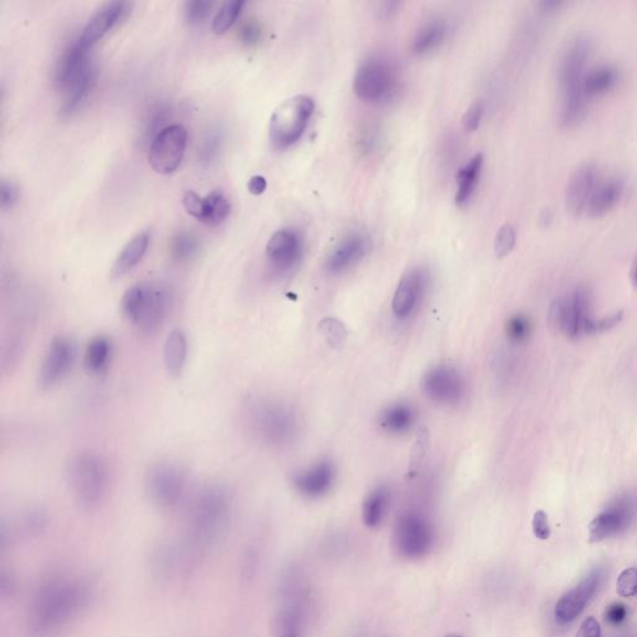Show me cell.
<instances>
[{
  "instance_id": "obj_20",
  "label": "cell",
  "mask_w": 637,
  "mask_h": 637,
  "mask_svg": "<svg viewBox=\"0 0 637 637\" xmlns=\"http://www.w3.org/2000/svg\"><path fill=\"white\" fill-rule=\"evenodd\" d=\"M131 6L133 5L125 2H112L101 6L86 23L79 39L85 46L91 48L100 39H102L113 27L126 18L127 14L131 12Z\"/></svg>"
},
{
  "instance_id": "obj_50",
  "label": "cell",
  "mask_w": 637,
  "mask_h": 637,
  "mask_svg": "<svg viewBox=\"0 0 637 637\" xmlns=\"http://www.w3.org/2000/svg\"><path fill=\"white\" fill-rule=\"evenodd\" d=\"M482 115H483V108L480 102L473 103L466 115L463 116V127L467 133H473L480 126Z\"/></svg>"
},
{
  "instance_id": "obj_53",
  "label": "cell",
  "mask_w": 637,
  "mask_h": 637,
  "mask_svg": "<svg viewBox=\"0 0 637 637\" xmlns=\"http://www.w3.org/2000/svg\"><path fill=\"white\" fill-rule=\"evenodd\" d=\"M575 637H601V628L595 618L585 619Z\"/></svg>"
},
{
  "instance_id": "obj_31",
  "label": "cell",
  "mask_w": 637,
  "mask_h": 637,
  "mask_svg": "<svg viewBox=\"0 0 637 637\" xmlns=\"http://www.w3.org/2000/svg\"><path fill=\"white\" fill-rule=\"evenodd\" d=\"M416 413L411 405L396 404L385 409L380 418V425L387 432L402 435L411 430Z\"/></svg>"
},
{
  "instance_id": "obj_37",
  "label": "cell",
  "mask_w": 637,
  "mask_h": 637,
  "mask_svg": "<svg viewBox=\"0 0 637 637\" xmlns=\"http://www.w3.org/2000/svg\"><path fill=\"white\" fill-rule=\"evenodd\" d=\"M199 250V240L192 232L175 234L171 242V257L178 263H186L194 260Z\"/></svg>"
},
{
  "instance_id": "obj_39",
  "label": "cell",
  "mask_w": 637,
  "mask_h": 637,
  "mask_svg": "<svg viewBox=\"0 0 637 637\" xmlns=\"http://www.w3.org/2000/svg\"><path fill=\"white\" fill-rule=\"evenodd\" d=\"M246 3L239 2V0H233V2H227L225 5L220 6L218 12H217L215 19H213L212 30L216 34H225L228 32L233 24L237 22L240 13Z\"/></svg>"
},
{
  "instance_id": "obj_6",
  "label": "cell",
  "mask_w": 637,
  "mask_h": 637,
  "mask_svg": "<svg viewBox=\"0 0 637 637\" xmlns=\"http://www.w3.org/2000/svg\"><path fill=\"white\" fill-rule=\"evenodd\" d=\"M591 292L587 287L574 289L569 295L557 298L550 305L547 324L554 332L570 340L592 335Z\"/></svg>"
},
{
  "instance_id": "obj_15",
  "label": "cell",
  "mask_w": 637,
  "mask_h": 637,
  "mask_svg": "<svg viewBox=\"0 0 637 637\" xmlns=\"http://www.w3.org/2000/svg\"><path fill=\"white\" fill-rule=\"evenodd\" d=\"M637 495L628 494L620 497L608 511L592 519L589 525V542L599 543L614 536L635 518Z\"/></svg>"
},
{
  "instance_id": "obj_2",
  "label": "cell",
  "mask_w": 637,
  "mask_h": 637,
  "mask_svg": "<svg viewBox=\"0 0 637 637\" xmlns=\"http://www.w3.org/2000/svg\"><path fill=\"white\" fill-rule=\"evenodd\" d=\"M232 501L219 484H206L189 498L186 509V547L182 559L189 561L212 547L228 526Z\"/></svg>"
},
{
  "instance_id": "obj_18",
  "label": "cell",
  "mask_w": 637,
  "mask_h": 637,
  "mask_svg": "<svg viewBox=\"0 0 637 637\" xmlns=\"http://www.w3.org/2000/svg\"><path fill=\"white\" fill-rule=\"evenodd\" d=\"M422 390L432 401L454 404L463 395L464 384L461 375L449 366L432 368L422 378Z\"/></svg>"
},
{
  "instance_id": "obj_13",
  "label": "cell",
  "mask_w": 637,
  "mask_h": 637,
  "mask_svg": "<svg viewBox=\"0 0 637 637\" xmlns=\"http://www.w3.org/2000/svg\"><path fill=\"white\" fill-rule=\"evenodd\" d=\"M75 357H77V346L70 337H55L48 347L39 368L37 382L40 388L47 390L63 381L74 366Z\"/></svg>"
},
{
  "instance_id": "obj_42",
  "label": "cell",
  "mask_w": 637,
  "mask_h": 637,
  "mask_svg": "<svg viewBox=\"0 0 637 637\" xmlns=\"http://www.w3.org/2000/svg\"><path fill=\"white\" fill-rule=\"evenodd\" d=\"M215 8V3L207 2V0H192V2L185 3V16L186 20L192 26H199L205 23L212 14Z\"/></svg>"
},
{
  "instance_id": "obj_21",
  "label": "cell",
  "mask_w": 637,
  "mask_h": 637,
  "mask_svg": "<svg viewBox=\"0 0 637 637\" xmlns=\"http://www.w3.org/2000/svg\"><path fill=\"white\" fill-rule=\"evenodd\" d=\"M599 581V574L589 575L578 587L571 589L559 599L554 611L557 624H568L583 612L585 606L597 591Z\"/></svg>"
},
{
  "instance_id": "obj_10",
  "label": "cell",
  "mask_w": 637,
  "mask_h": 637,
  "mask_svg": "<svg viewBox=\"0 0 637 637\" xmlns=\"http://www.w3.org/2000/svg\"><path fill=\"white\" fill-rule=\"evenodd\" d=\"M395 547L399 556L419 559L431 552L435 533L431 523L418 513H408L398 519L395 528Z\"/></svg>"
},
{
  "instance_id": "obj_22",
  "label": "cell",
  "mask_w": 637,
  "mask_h": 637,
  "mask_svg": "<svg viewBox=\"0 0 637 637\" xmlns=\"http://www.w3.org/2000/svg\"><path fill=\"white\" fill-rule=\"evenodd\" d=\"M368 249H370V240L366 236L361 233L350 234L332 251L326 260V270L333 274L342 273L363 260Z\"/></svg>"
},
{
  "instance_id": "obj_58",
  "label": "cell",
  "mask_w": 637,
  "mask_h": 637,
  "mask_svg": "<svg viewBox=\"0 0 637 637\" xmlns=\"http://www.w3.org/2000/svg\"><path fill=\"white\" fill-rule=\"evenodd\" d=\"M444 637H463V636L457 635V633H451V635H447V636H444Z\"/></svg>"
},
{
  "instance_id": "obj_23",
  "label": "cell",
  "mask_w": 637,
  "mask_h": 637,
  "mask_svg": "<svg viewBox=\"0 0 637 637\" xmlns=\"http://www.w3.org/2000/svg\"><path fill=\"white\" fill-rule=\"evenodd\" d=\"M426 275L422 271L413 270L402 277L394 299H392V312L399 319L408 318L416 308L425 289Z\"/></svg>"
},
{
  "instance_id": "obj_11",
  "label": "cell",
  "mask_w": 637,
  "mask_h": 637,
  "mask_svg": "<svg viewBox=\"0 0 637 637\" xmlns=\"http://www.w3.org/2000/svg\"><path fill=\"white\" fill-rule=\"evenodd\" d=\"M186 147H187V131L185 127L168 126L150 144L148 162L157 174H172L180 166Z\"/></svg>"
},
{
  "instance_id": "obj_14",
  "label": "cell",
  "mask_w": 637,
  "mask_h": 637,
  "mask_svg": "<svg viewBox=\"0 0 637 637\" xmlns=\"http://www.w3.org/2000/svg\"><path fill=\"white\" fill-rule=\"evenodd\" d=\"M599 182H600V174H599L598 165L594 162H584L570 175L564 201H566L567 211L574 218H579L587 213L589 201Z\"/></svg>"
},
{
  "instance_id": "obj_54",
  "label": "cell",
  "mask_w": 637,
  "mask_h": 637,
  "mask_svg": "<svg viewBox=\"0 0 637 637\" xmlns=\"http://www.w3.org/2000/svg\"><path fill=\"white\" fill-rule=\"evenodd\" d=\"M265 188H267V181L263 175H253L248 182V189L251 195L260 196L263 194Z\"/></svg>"
},
{
  "instance_id": "obj_5",
  "label": "cell",
  "mask_w": 637,
  "mask_h": 637,
  "mask_svg": "<svg viewBox=\"0 0 637 637\" xmlns=\"http://www.w3.org/2000/svg\"><path fill=\"white\" fill-rule=\"evenodd\" d=\"M306 616V592L295 569L281 578L274 614V637H303Z\"/></svg>"
},
{
  "instance_id": "obj_34",
  "label": "cell",
  "mask_w": 637,
  "mask_h": 637,
  "mask_svg": "<svg viewBox=\"0 0 637 637\" xmlns=\"http://www.w3.org/2000/svg\"><path fill=\"white\" fill-rule=\"evenodd\" d=\"M482 166H483V156L477 154L466 166L461 168L457 175L458 191L456 195L457 205H464L471 198L474 188L480 180Z\"/></svg>"
},
{
  "instance_id": "obj_49",
  "label": "cell",
  "mask_w": 637,
  "mask_h": 637,
  "mask_svg": "<svg viewBox=\"0 0 637 637\" xmlns=\"http://www.w3.org/2000/svg\"><path fill=\"white\" fill-rule=\"evenodd\" d=\"M184 207L188 215L201 220L203 216V197L194 191L186 192L184 196Z\"/></svg>"
},
{
  "instance_id": "obj_3",
  "label": "cell",
  "mask_w": 637,
  "mask_h": 637,
  "mask_svg": "<svg viewBox=\"0 0 637 637\" xmlns=\"http://www.w3.org/2000/svg\"><path fill=\"white\" fill-rule=\"evenodd\" d=\"M72 497L84 511H94L108 497L111 474L105 458L94 452L74 454L65 466Z\"/></svg>"
},
{
  "instance_id": "obj_45",
  "label": "cell",
  "mask_w": 637,
  "mask_h": 637,
  "mask_svg": "<svg viewBox=\"0 0 637 637\" xmlns=\"http://www.w3.org/2000/svg\"><path fill=\"white\" fill-rule=\"evenodd\" d=\"M616 591L619 597L632 598L637 595V568H628L619 575L616 580Z\"/></svg>"
},
{
  "instance_id": "obj_19",
  "label": "cell",
  "mask_w": 637,
  "mask_h": 637,
  "mask_svg": "<svg viewBox=\"0 0 637 637\" xmlns=\"http://www.w3.org/2000/svg\"><path fill=\"white\" fill-rule=\"evenodd\" d=\"M90 49V47L85 46L80 39H77L63 51L55 69V85L58 90L67 91L72 82L77 81L94 63Z\"/></svg>"
},
{
  "instance_id": "obj_35",
  "label": "cell",
  "mask_w": 637,
  "mask_h": 637,
  "mask_svg": "<svg viewBox=\"0 0 637 637\" xmlns=\"http://www.w3.org/2000/svg\"><path fill=\"white\" fill-rule=\"evenodd\" d=\"M172 117V110L166 103H157L153 106L144 117L143 129L140 131L141 141L144 144L153 143L158 135L167 129L168 120Z\"/></svg>"
},
{
  "instance_id": "obj_51",
  "label": "cell",
  "mask_w": 637,
  "mask_h": 637,
  "mask_svg": "<svg viewBox=\"0 0 637 637\" xmlns=\"http://www.w3.org/2000/svg\"><path fill=\"white\" fill-rule=\"evenodd\" d=\"M19 191L16 185L12 181H2V208L10 209L18 202Z\"/></svg>"
},
{
  "instance_id": "obj_1",
  "label": "cell",
  "mask_w": 637,
  "mask_h": 637,
  "mask_svg": "<svg viewBox=\"0 0 637 637\" xmlns=\"http://www.w3.org/2000/svg\"><path fill=\"white\" fill-rule=\"evenodd\" d=\"M92 599L94 588L84 578H51L37 589L30 602L27 618L30 635H57L86 611Z\"/></svg>"
},
{
  "instance_id": "obj_25",
  "label": "cell",
  "mask_w": 637,
  "mask_h": 637,
  "mask_svg": "<svg viewBox=\"0 0 637 637\" xmlns=\"http://www.w3.org/2000/svg\"><path fill=\"white\" fill-rule=\"evenodd\" d=\"M624 192L625 184L621 178L610 177L608 180H600L589 201L585 215L592 218L608 215L621 201Z\"/></svg>"
},
{
  "instance_id": "obj_27",
  "label": "cell",
  "mask_w": 637,
  "mask_h": 637,
  "mask_svg": "<svg viewBox=\"0 0 637 637\" xmlns=\"http://www.w3.org/2000/svg\"><path fill=\"white\" fill-rule=\"evenodd\" d=\"M187 354V337L182 330H174L168 335L164 347V364L171 377H178L184 373Z\"/></svg>"
},
{
  "instance_id": "obj_16",
  "label": "cell",
  "mask_w": 637,
  "mask_h": 637,
  "mask_svg": "<svg viewBox=\"0 0 637 637\" xmlns=\"http://www.w3.org/2000/svg\"><path fill=\"white\" fill-rule=\"evenodd\" d=\"M171 304V294L166 285L153 281L146 283V296L143 308L133 325L141 336L151 337L156 335L162 324L166 319Z\"/></svg>"
},
{
  "instance_id": "obj_38",
  "label": "cell",
  "mask_w": 637,
  "mask_h": 637,
  "mask_svg": "<svg viewBox=\"0 0 637 637\" xmlns=\"http://www.w3.org/2000/svg\"><path fill=\"white\" fill-rule=\"evenodd\" d=\"M146 296V283L133 285L122 296V312L130 323L135 324Z\"/></svg>"
},
{
  "instance_id": "obj_40",
  "label": "cell",
  "mask_w": 637,
  "mask_h": 637,
  "mask_svg": "<svg viewBox=\"0 0 637 637\" xmlns=\"http://www.w3.org/2000/svg\"><path fill=\"white\" fill-rule=\"evenodd\" d=\"M430 447V432L426 426L419 427L418 435H416L415 442L409 453V476L413 478L419 473L426 454L429 452Z\"/></svg>"
},
{
  "instance_id": "obj_46",
  "label": "cell",
  "mask_w": 637,
  "mask_h": 637,
  "mask_svg": "<svg viewBox=\"0 0 637 637\" xmlns=\"http://www.w3.org/2000/svg\"><path fill=\"white\" fill-rule=\"evenodd\" d=\"M507 334L515 343L526 342L530 334V323L525 315L513 316L508 322Z\"/></svg>"
},
{
  "instance_id": "obj_7",
  "label": "cell",
  "mask_w": 637,
  "mask_h": 637,
  "mask_svg": "<svg viewBox=\"0 0 637 637\" xmlns=\"http://www.w3.org/2000/svg\"><path fill=\"white\" fill-rule=\"evenodd\" d=\"M315 103L306 95L285 100L271 115L270 136L277 148H287L301 140L314 113Z\"/></svg>"
},
{
  "instance_id": "obj_33",
  "label": "cell",
  "mask_w": 637,
  "mask_h": 637,
  "mask_svg": "<svg viewBox=\"0 0 637 637\" xmlns=\"http://www.w3.org/2000/svg\"><path fill=\"white\" fill-rule=\"evenodd\" d=\"M446 34L447 24L444 20L436 19L426 23L413 37V53L421 55L435 50L443 43Z\"/></svg>"
},
{
  "instance_id": "obj_17",
  "label": "cell",
  "mask_w": 637,
  "mask_h": 637,
  "mask_svg": "<svg viewBox=\"0 0 637 637\" xmlns=\"http://www.w3.org/2000/svg\"><path fill=\"white\" fill-rule=\"evenodd\" d=\"M302 239L295 230L275 232L267 246V260L275 275L288 273L302 256Z\"/></svg>"
},
{
  "instance_id": "obj_57",
  "label": "cell",
  "mask_w": 637,
  "mask_h": 637,
  "mask_svg": "<svg viewBox=\"0 0 637 637\" xmlns=\"http://www.w3.org/2000/svg\"><path fill=\"white\" fill-rule=\"evenodd\" d=\"M630 279H632V283L633 287L637 289V258L633 260L632 265V271H630Z\"/></svg>"
},
{
  "instance_id": "obj_56",
  "label": "cell",
  "mask_w": 637,
  "mask_h": 637,
  "mask_svg": "<svg viewBox=\"0 0 637 637\" xmlns=\"http://www.w3.org/2000/svg\"><path fill=\"white\" fill-rule=\"evenodd\" d=\"M561 5H563V2H560V0H544V2L539 3V5L546 12H554V10L559 9Z\"/></svg>"
},
{
  "instance_id": "obj_12",
  "label": "cell",
  "mask_w": 637,
  "mask_h": 637,
  "mask_svg": "<svg viewBox=\"0 0 637 637\" xmlns=\"http://www.w3.org/2000/svg\"><path fill=\"white\" fill-rule=\"evenodd\" d=\"M591 54V41L588 37L579 36L570 41L557 69V80L561 96L584 90V79L588 74V61Z\"/></svg>"
},
{
  "instance_id": "obj_48",
  "label": "cell",
  "mask_w": 637,
  "mask_h": 637,
  "mask_svg": "<svg viewBox=\"0 0 637 637\" xmlns=\"http://www.w3.org/2000/svg\"><path fill=\"white\" fill-rule=\"evenodd\" d=\"M622 318H624V312L620 310V312H616L614 314L604 316V318L601 319H595L594 324H592V334L609 332V330L619 325V324L622 322Z\"/></svg>"
},
{
  "instance_id": "obj_32",
  "label": "cell",
  "mask_w": 637,
  "mask_h": 637,
  "mask_svg": "<svg viewBox=\"0 0 637 637\" xmlns=\"http://www.w3.org/2000/svg\"><path fill=\"white\" fill-rule=\"evenodd\" d=\"M619 80L618 69L612 65H601L588 71L584 79V91L589 98L605 94L616 85Z\"/></svg>"
},
{
  "instance_id": "obj_24",
  "label": "cell",
  "mask_w": 637,
  "mask_h": 637,
  "mask_svg": "<svg viewBox=\"0 0 637 637\" xmlns=\"http://www.w3.org/2000/svg\"><path fill=\"white\" fill-rule=\"evenodd\" d=\"M335 468L332 462L323 461L302 473L296 474L294 485L299 494L309 498H318L333 487Z\"/></svg>"
},
{
  "instance_id": "obj_26",
  "label": "cell",
  "mask_w": 637,
  "mask_h": 637,
  "mask_svg": "<svg viewBox=\"0 0 637 637\" xmlns=\"http://www.w3.org/2000/svg\"><path fill=\"white\" fill-rule=\"evenodd\" d=\"M98 65L94 61L88 70L77 81L72 82L70 88L64 92L65 99L63 106H61V115L72 116L79 111V109H81V106L88 101L92 90H94L96 82H98Z\"/></svg>"
},
{
  "instance_id": "obj_36",
  "label": "cell",
  "mask_w": 637,
  "mask_h": 637,
  "mask_svg": "<svg viewBox=\"0 0 637 637\" xmlns=\"http://www.w3.org/2000/svg\"><path fill=\"white\" fill-rule=\"evenodd\" d=\"M230 213V202L222 192L213 191L203 198V216L201 222L207 226H219Z\"/></svg>"
},
{
  "instance_id": "obj_52",
  "label": "cell",
  "mask_w": 637,
  "mask_h": 637,
  "mask_svg": "<svg viewBox=\"0 0 637 637\" xmlns=\"http://www.w3.org/2000/svg\"><path fill=\"white\" fill-rule=\"evenodd\" d=\"M261 37V29L260 24L256 22L247 23L246 26L242 27V32H240V39H242L244 44L247 46H256L258 41Z\"/></svg>"
},
{
  "instance_id": "obj_41",
  "label": "cell",
  "mask_w": 637,
  "mask_h": 637,
  "mask_svg": "<svg viewBox=\"0 0 637 637\" xmlns=\"http://www.w3.org/2000/svg\"><path fill=\"white\" fill-rule=\"evenodd\" d=\"M222 139V131L218 129L212 130L205 137L198 153V161L201 162L202 166H208L215 161L217 154L219 153Z\"/></svg>"
},
{
  "instance_id": "obj_28",
  "label": "cell",
  "mask_w": 637,
  "mask_h": 637,
  "mask_svg": "<svg viewBox=\"0 0 637 637\" xmlns=\"http://www.w3.org/2000/svg\"><path fill=\"white\" fill-rule=\"evenodd\" d=\"M148 246H150V234L147 232H141L133 237L116 258L112 268L113 277L120 278L133 271L143 260Z\"/></svg>"
},
{
  "instance_id": "obj_8",
  "label": "cell",
  "mask_w": 637,
  "mask_h": 637,
  "mask_svg": "<svg viewBox=\"0 0 637 637\" xmlns=\"http://www.w3.org/2000/svg\"><path fill=\"white\" fill-rule=\"evenodd\" d=\"M187 473L180 464L162 461L153 464L144 476V491L156 507H177L187 492Z\"/></svg>"
},
{
  "instance_id": "obj_43",
  "label": "cell",
  "mask_w": 637,
  "mask_h": 637,
  "mask_svg": "<svg viewBox=\"0 0 637 637\" xmlns=\"http://www.w3.org/2000/svg\"><path fill=\"white\" fill-rule=\"evenodd\" d=\"M320 332L328 340L330 345L340 347L345 343L347 333L342 323L335 319L328 318L320 323Z\"/></svg>"
},
{
  "instance_id": "obj_55",
  "label": "cell",
  "mask_w": 637,
  "mask_h": 637,
  "mask_svg": "<svg viewBox=\"0 0 637 637\" xmlns=\"http://www.w3.org/2000/svg\"><path fill=\"white\" fill-rule=\"evenodd\" d=\"M625 608L621 605L611 606L608 610V619L610 620L611 622L621 621V620L625 618Z\"/></svg>"
},
{
  "instance_id": "obj_29",
  "label": "cell",
  "mask_w": 637,
  "mask_h": 637,
  "mask_svg": "<svg viewBox=\"0 0 637 637\" xmlns=\"http://www.w3.org/2000/svg\"><path fill=\"white\" fill-rule=\"evenodd\" d=\"M391 504V492L387 485L375 488L365 498L363 504V522L368 528H377L384 522Z\"/></svg>"
},
{
  "instance_id": "obj_4",
  "label": "cell",
  "mask_w": 637,
  "mask_h": 637,
  "mask_svg": "<svg viewBox=\"0 0 637 637\" xmlns=\"http://www.w3.org/2000/svg\"><path fill=\"white\" fill-rule=\"evenodd\" d=\"M244 421L251 435L271 446H283L296 433L294 412L274 399H251L244 409Z\"/></svg>"
},
{
  "instance_id": "obj_9",
  "label": "cell",
  "mask_w": 637,
  "mask_h": 637,
  "mask_svg": "<svg viewBox=\"0 0 637 637\" xmlns=\"http://www.w3.org/2000/svg\"><path fill=\"white\" fill-rule=\"evenodd\" d=\"M398 77L392 65L384 58L364 61L354 78V91L366 102H382L394 95Z\"/></svg>"
},
{
  "instance_id": "obj_30",
  "label": "cell",
  "mask_w": 637,
  "mask_h": 637,
  "mask_svg": "<svg viewBox=\"0 0 637 637\" xmlns=\"http://www.w3.org/2000/svg\"><path fill=\"white\" fill-rule=\"evenodd\" d=\"M112 344L109 337L99 335L89 342L85 349L84 365L90 374L100 375L108 370L111 361Z\"/></svg>"
},
{
  "instance_id": "obj_44",
  "label": "cell",
  "mask_w": 637,
  "mask_h": 637,
  "mask_svg": "<svg viewBox=\"0 0 637 637\" xmlns=\"http://www.w3.org/2000/svg\"><path fill=\"white\" fill-rule=\"evenodd\" d=\"M516 242V234L515 227L512 225H504L499 228L497 236H495L494 250L498 258L507 257L513 249H515Z\"/></svg>"
},
{
  "instance_id": "obj_47",
  "label": "cell",
  "mask_w": 637,
  "mask_h": 637,
  "mask_svg": "<svg viewBox=\"0 0 637 637\" xmlns=\"http://www.w3.org/2000/svg\"><path fill=\"white\" fill-rule=\"evenodd\" d=\"M533 533L536 538L540 540H547L550 538L552 535V530H550L549 519H547V513L539 509L533 515Z\"/></svg>"
}]
</instances>
